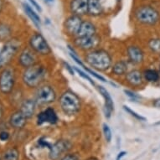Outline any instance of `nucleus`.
Listing matches in <instances>:
<instances>
[{
    "label": "nucleus",
    "mask_w": 160,
    "mask_h": 160,
    "mask_svg": "<svg viewBox=\"0 0 160 160\" xmlns=\"http://www.w3.org/2000/svg\"><path fill=\"white\" fill-rule=\"evenodd\" d=\"M85 61L90 66L97 71H107L112 66V57L109 53L104 50L90 51L85 56Z\"/></svg>",
    "instance_id": "obj_1"
},
{
    "label": "nucleus",
    "mask_w": 160,
    "mask_h": 160,
    "mask_svg": "<svg viewBox=\"0 0 160 160\" xmlns=\"http://www.w3.org/2000/svg\"><path fill=\"white\" fill-rule=\"evenodd\" d=\"M46 75V71L45 67L39 64H35L34 66H29L25 69L23 74V81L24 84L30 88L38 87Z\"/></svg>",
    "instance_id": "obj_2"
},
{
    "label": "nucleus",
    "mask_w": 160,
    "mask_h": 160,
    "mask_svg": "<svg viewBox=\"0 0 160 160\" xmlns=\"http://www.w3.org/2000/svg\"><path fill=\"white\" fill-rule=\"evenodd\" d=\"M61 110L66 115H75L81 109V99L71 91H66L61 95L59 101Z\"/></svg>",
    "instance_id": "obj_3"
},
{
    "label": "nucleus",
    "mask_w": 160,
    "mask_h": 160,
    "mask_svg": "<svg viewBox=\"0 0 160 160\" xmlns=\"http://www.w3.org/2000/svg\"><path fill=\"white\" fill-rule=\"evenodd\" d=\"M135 18L139 23L147 25H154L159 21V12L150 5H142L135 10Z\"/></svg>",
    "instance_id": "obj_4"
},
{
    "label": "nucleus",
    "mask_w": 160,
    "mask_h": 160,
    "mask_svg": "<svg viewBox=\"0 0 160 160\" xmlns=\"http://www.w3.org/2000/svg\"><path fill=\"white\" fill-rule=\"evenodd\" d=\"M29 45L34 52L41 55H47L50 54L51 50L47 41L41 34H34L29 39Z\"/></svg>",
    "instance_id": "obj_5"
},
{
    "label": "nucleus",
    "mask_w": 160,
    "mask_h": 160,
    "mask_svg": "<svg viewBox=\"0 0 160 160\" xmlns=\"http://www.w3.org/2000/svg\"><path fill=\"white\" fill-rule=\"evenodd\" d=\"M14 73L12 69L5 68L0 73V92L3 94L10 93L14 87Z\"/></svg>",
    "instance_id": "obj_6"
},
{
    "label": "nucleus",
    "mask_w": 160,
    "mask_h": 160,
    "mask_svg": "<svg viewBox=\"0 0 160 160\" xmlns=\"http://www.w3.org/2000/svg\"><path fill=\"white\" fill-rule=\"evenodd\" d=\"M56 99L55 90L50 86H43L38 89L35 96V102L39 105H48L54 102Z\"/></svg>",
    "instance_id": "obj_7"
},
{
    "label": "nucleus",
    "mask_w": 160,
    "mask_h": 160,
    "mask_svg": "<svg viewBox=\"0 0 160 160\" xmlns=\"http://www.w3.org/2000/svg\"><path fill=\"white\" fill-rule=\"evenodd\" d=\"M71 143L68 140H59L50 148L49 158L51 160H58L65 152L71 149Z\"/></svg>",
    "instance_id": "obj_8"
},
{
    "label": "nucleus",
    "mask_w": 160,
    "mask_h": 160,
    "mask_svg": "<svg viewBox=\"0 0 160 160\" xmlns=\"http://www.w3.org/2000/svg\"><path fill=\"white\" fill-rule=\"evenodd\" d=\"M100 42H101V39L97 34L92 36L77 37L74 40L75 45L83 50H93L95 48H97L99 45Z\"/></svg>",
    "instance_id": "obj_9"
},
{
    "label": "nucleus",
    "mask_w": 160,
    "mask_h": 160,
    "mask_svg": "<svg viewBox=\"0 0 160 160\" xmlns=\"http://www.w3.org/2000/svg\"><path fill=\"white\" fill-rule=\"evenodd\" d=\"M82 22L83 20L81 16L71 14V16L67 17L64 22V29L66 34L71 36L77 35L79 29L82 26Z\"/></svg>",
    "instance_id": "obj_10"
},
{
    "label": "nucleus",
    "mask_w": 160,
    "mask_h": 160,
    "mask_svg": "<svg viewBox=\"0 0 160 160\" xmlns=\"http://www.w3.org/2000/svg\"><path fill=\"white\" fill-rule=\"evenodd\" d=\"M69 8L72 14L81 17L88 14V0H71Z\"/></svg>",
    "instance_id": "obj_11"
},
{
    "label": "nucleus",
    "mask_w": 160,
    "mask_h": 160,
    "mask_svg": "<svg viewBox=\"0 0 160 160\" xmlns=\"http://www.w3.org/2000/svg\"><path fill=\"white\" fill-rule=\"evenodd\" d=\"M58 116L53 108H47L39 113L37 117V124L42 125L44 123L55 124L58 122Z\"/></svg>",
    "instance_id": "obj_12"
},
{
    "label": "nucleus",
    "mask_w": 160,
    "mask_h": 160,
    "mask_svg": "<svg viewBox=\"0 0 160 160\" xmlns=\"http://www.w3.org/2000/svg\"><path fill=\"white\" fill-rule=\"evenodd\" d=\"M18 63L25 68L35 65L36 64V56H35L34 51H32L28 48L23 50L18 57Z\"/></svg>",
    "instance_id": "obj_13"
},
{
    "label": "nucleus",
    "mask_w": 160,
    "mask_h": 160,
    "mask_svg": "<svg viewBox=\"0 0 160 160\" xmlns=\"http://www.w3.org/2000/svg\"><path fill=\"white\" fill-rule=\"evenodd\" d=\"M98 91L102 94L104 100H105V114L106 118H109L111 117V113L112 112V111L114 110V104H113V101L112 99V97L109 94V92L107 91L106 88L102 87V86H99L97 87Z\"/></svg>",
    "instance_id": "obj_14"
},
{
    "label": "nucleus",
    "mask_w": 160,
    "mask_h": 160,
    "mask_svg": "<svg viewBox=\"0 0 160 160\" xmlns=\"http://www.w3.org/2000/svg\"><path fill=\"white\" fill-rule=\"evenodd\" d=\"M128 55L129 61L133 64L142 63L144 59V54L142 49L138 46H129L128 48Z\"/></svg>",
    "instance_id": "obj_15"
},
{
    "label": "nucleus",
    "mask_w": 160,
    "mask_h": 160,
    "mask_svg": "<svg viewBox=\"0 0 160 160\" xmlns=\"http://www.w3.org/2000/svg\"><path fill=\"white\" fill-rule=\"evenodd\" d=\"M27 122V118L23 114L21 111L15 112L13 113L9 119V123L13 128L17 129L22 128L25 126Z\"/></svg>",
    "instance_id": "obj_16"
},
{
    "label": "nucleus",
    "mask_w": 160,
    "mask_h": 160,
    "mask_svg": "<svg viewBox=\"0 0 160 160\" xmlns=\"http://www.w3.org/2000/svg\"><path fill=\"white\" fill-rule=\"evenodd\" d=\"M143 75L138 70H133L128 72L126 75L127 82L132 87H139L143 82Z\"/></svg>",
    "instance_id": "obj_17"
},
{
    "label": "nucleus",
    "mask_w": 160,
    "mask_h": 160,
    "mask_svg": "<svg viewBox=\"0 0 160 160\" xmlns=\"http://www.w3.org/2000/svg\"><path fill=\"white\" fill-rule=\"evenodd\" d=\"M97 33V29L93 23L90 21H83L82 26L78 31L77 37H84V36H92Z\"/></svg>",
    "instance_id": "obj_18"
},
{
    "label": "nucleus",
    "mask_w": 160,
    "mask_h": 160,
    "mask_svg": "<svg viewBox=\"0 0 160 160\" xmlns=\"http://www.w3.org/2000/svg\"><path fill=\"white\" fill-rule=\"evenodd\" d=\"M36 104L37 103L35 101H33L31 99L25 100V101H24V102L22 103L20 111L27 118H30L31 117H33V115L35 112Z\"/></svg>",
    "instance_id": "obj_19"
},
{
    "label": "nucleus",
    "mask_w": 160,
    "mask_h": 160,
    "mask_svg": "<svg viewBox=\"0 0 160 160\" xmlns=\"http://www.w3.org/2000/svg\"><path fill=\"white\" fill-rule=\"evenodd\" d=\"M103 7L100 0H88V14L93 17L101 15Z\"/></svg>",
    "instance_id": "obj_20"
},
{
    "label": "nucleus",
    "mask_w": 160,
    "mask_h": 160,
    "mask_svg": "<svg viewBox=\"0 0 160 160\" xmlns=\"http://www.w3.org/2000/svg\"><path fill=\"white\" fill-rule=\"evenodd\" d=\"M23 7H24V9L25 11L26 14L29 17V18L31 19L32 21L34 22V24L36 25V26L39 27L40 25V18L39 16L36 13V12L33 9V8L30 7L29 5L26 4V3H23Z\"/></svg>",
    "instance_id": "obj_21"
},
{
    "label": "nucleus",
    "mask_w": 160,
    "mask_h": 160,
    "mask_svg": "<svg viewBox=\"0 0 160 160\" xmlns=\"http://www.w3.org/2000/svg\"><path fill=\"white\" fill-rule=\"evenodd\" d=\"M19 152L15 148H10L3 152L1 160H18Z\"/></svg>",
    "instance_id": "obj_22"
},
{
    "label": "nucleus",
    "mask_w": 160,
    "mask_h": 160,
    "mask_svg": "<svg viewBox=\"0 0 160 160\" xmlns=\"http://www.w3.org/2000/svg\"><path fill=\"white\" fill-rule=\"evenodd\" d=\"M127 71H128V64L125 61H118L112 66V72L118 76L124 75Z\"/></svg>",
    "instance_id": "obj_23"
},
{
    "label": "nucleus",
    "mask_w": 160,
    "mask_h": 160,
    "mask_svg": "<svg viewBox=\"0 0 160 160\" xmlns=\"http://www.w3.org/2000/svg\"><path fill=\"white\" fill-rule=\"evenodd\" d=\"M143 77L148 82H156L158 81L160 77L159 72H158L155 70L148 69L143 72Z\"/></svg>",
    "instance_id": "obj_24"
},
{
    "label": "nucleus",
    "mask_w": 160,
    "mask_h": 160,
    "mask_svg": "<svg viewBox=\"0 0 160 160\" xmlns=\"http://www.w3.org/2000/svg\"><path fill=\"white\" fill-rule=\"evenodd\" d=\"M11 35V29L8 25L0 24V41H7Z\"/></svg>",
    "instance_id": "obj_25"
},
{
    "label": "nucleus",
    "mask_w": 160,
    "mask_h": 160,
    "mask_svg": "<svg viewBox=\"0 0 160 160\" xmlns=\"http://www.w3.org/2000/svg\"><path fill=\"white\" fill-rule=\"evenodd\" d=\"M148 48L153 53H160V39L154 38L148 41Z\"/></svg>",
    "instance_id": "obj_26"
},
{
    "label": "nucleus",
    "mask_w": 160,
    "mask_h": 160,
    "mask_svg": "<svg viewBox=\"0 0 160 160\" xmlns=\"http://www.w3.org/2000/svg\"><path fill=\"white\" fill-rule=\"evenodd\" d=\"M102 130H103V134H104V137H105L106 141L108 142H110L112 141V131H111L110 128L108 126V124L104 123L102 126Z\"/></svg>",
    "instance_id": "obj_27"
},
{
    "label": "nucleus",
    "mask_w": 160,
    "mask_h": 160,
    "mask_svg": "<svg viewBox=\"0 0 160 160\" xmlns=\"http://www.w3.org/2000/svg\"><path fill=\"white\" fill-rule=\"evenodd\" d=\"M123 108H124V110L126 111V112H128V113H130V114H131L132 117H134V118H136V119H138V120H139V121H146V118H145L144 117H142V116H141L140 114H138L137 112H135L134 111H132V109H130L128 107H127V106H123Z\"/></svg>",
    "instance_id": "obj_28"
},
{
    "label": "nucleus",
    "mask_w": 160,
    "mask_h": 160,
    "mask_svg": "<svg viewBox=\"0 0 160 160\" xmlns=\"http://www.w3.org/2000/svg\"><path fill=\"white\" fill-rule=\"evenodd\" d=\"M61 160H79V157L76 153H68L65 155Z\"/></svg>",
    "instance_id": "obj_29"
},
{
    "label": "nucleus",
    "mask_w": 160,
    "mask_h": 160,
    "mask_svg": "<svg viewBox=\"0 0 160 160\" xmlns=\"http://www.w3.org/2000/svg\"><path fill=\"white\" fill-rule=\"evenodd\" d=\"M9 132L7 131H1L0 132V140L3 141V142H5V141H8V138H9Z\"/></svg>",
    "instance_id": "obj_30"
},
{
    "label": "nucleus",
    "mask_w": 160,
    "mask_h": 160,
    "mask_svg": "<svg viewBox=\"0 0 160 160\" xmlns=\"http://www.w3.org/2000/svg\"><path fill=\"white\" fill-rule=\"evenodd\" d=\"M75 70H76V71H77V72H78L79 75H80V76H82V77H83V78H85V79H87V80H88V81H89V82H91V83H92V85H94V82H92V79L90 78L89 76H87V74L84 73V72H83V71H81V70H79V69H78V68H76V67H75Z\"/></svg>",
    "instance_id": "obj_31"
},
{
    "label": "nucleus",
    "mask_w": 160,
    "mask_h": 160,
    "mask_svg": "<svg viewBox=\"0 0 160 160\" xmlns=\"http://www.w3.org/2000/svg\"><path fill=\"white\" fill-rule=\"evenodd\" d=\"M28 1H29V3H31V5L33 6L36 10H38L39 12H41V11H42V9H41V8H40V6L39 5V3H37L35 0H28Z\"/></svg>",
    "instance_id": "obj_32"
},
{
    "label": "nucleus",
    "mask_w": 160,
    "mask_h": 160,
    "mask_svg": "<svg viewBox=\"0 0 160 160\" xmlns=\"http://www.w3.org/2000/svg\"><path fill=\"white\" fill-rule=\"evenodd\" d=\"M124 92L126 93L127 96H128V97H130V98H132V99L137 100L139 98V97L138 96V95L135 94V93H133V92H130V91H127V90H125V91H124Z\"/></svg>",
    "instance_id": "obj_33"
},
{
    "label": "nucleus",
    "mask_w": 160,
    "mask_h": 160,
    "mask_svg": "<svg viewBox=\"0 0 160 160\" xmlns=\"http://www.w3.org/2000/svg\"><path fill=\"white\" fill-rule=\"evenodd\" d=\"M2 47H3V45H1L0 46V68H2V67H4V64H3V57H2Z\"/></svg>",
    "instance_id": "obj_34"
},
{
    "label": "nucleus",
    "mask_w": 160,
    "mask_h": 160,
    "mask_svg": "<svg viewBox=\"0 0 160 160\" xmlns=\"http://www.w3.org/2000/svg\"><path fill=\"white\" fill-rule=\"evenodd\" d=\"M126 154H127V152H125V151H122V152H120L118 154V156H117V158H116V160H121L122 158L124 157Z\"/></svg>",
    "instance_id": "obj_35"
},
{
    "label": "nucleus",
    "mask_w": 160,
    "mask_h": 160,
    "mask_svg": "<svg viewBox=\"0 0 160 160\" xmlns=\"http://www.w3.org/2000/svg\"><path fill=\"white\" fill-rule=\"evenodd\" d=\"M152 105H153V107H155V108H160V98L154 100L153 102H152Z\"/></svg>",
    "instance_id": "obj_36"
},
{
    "label": "nucleus",
    "mask_w": 160,
    "mask_h": 160,
    "mask_svg": "<svg viewBox=\"0 0 160 160\" xmlns=\"http://www.w3.org/2000/svg\"><path fill=\"white\" fill-rule=\"evenodd\" d=\"M3 107L2 105L0 104V119L3 118Z\"/></svg>",
    "instance_id": "obj_37"
},
{
    "label": "nucleus",
    "mask_w": 160,
    "mask_h": 160,
    "mask_svg": "<svg viewBox=\"0 0 160 160\" xmlns=\"http://www.w3.org/2000/svg\"><path fill=\"white\" fill-rule=\"evenodd\" d=\"M3 0H0V13H1V11L3 9Z\"/></svg>",
    "instance_id": "obj_38"
},
{
    "label": "nucleus",
    "mask_w": 160,
    "mask_h": 160,
    "mask_svg": "<svg viewBox=\"0 0 160 160\" xmlns=\"http://www.w3.org/2000/svg\"><path fill=\"white\" fill-rule=\"evenodd\" d=\"M65 65H66V67H67V69H68L69 71H71V73L72 74V75H73V74H74V72H73V71H72V69H71V67H70V66H69L68 64H66V63H65Z\"/></svg>",
    "instance_id": "obj_39"
},
{
    "label": "nucleus",
    "mask_w": 160,
    "mask_h": 160,
    "mask_svg": "<svg viewBox=\"0 0 160 160\" xmlns=\"http://www.w3.org/2000/svg\"><path fill=\"white\" fill-rule=\"evenodd\" d=\"M45 3H52L55 0H45Z\"/></svg>",
    "instance_id": "obj_40"
},
{
    "label": "nucleus",
    "mask_w": 160,
    "mask_h": 160,
    "mask_svg": "<svg viewBox=\"0 0 160 160\" xmlns=\"http://www.w3.org/2000/svg\"><path fill=\"white\" fill-rule=\"evenodd\" d=\"M86 160H98V159H97V158H96L92 157V158H87V159H86Z\"/></svg>",
    "instance_id": "obj_41"
},
{
    "label": "nucleus",
    "mask_w": 160,
    "mask_h": 160,
    "mask_svg": "<svg viewBox=\"0 0 160 160\" xmlns=\"http://www.w3.org/2000/svg\"><path fill=\"white\" fill-rule=\"evenodd\" d=\"M159 75H160V67H159Z\"/></svg>",
    "instance_id": "obj_42"
},
{
    "label": "nucleus",
    "mask_w": 160,
    "mask_h": 160,
    "mask_svg": "<svg viewBox=\"0 0 160 160\" xmlns=\"http://www.w3.org/2000/svg\"><path fill=\"white\" fill-rule=\"evenodd\" d=\"M0 160H1V158H0Z\"/></svg>",
    "instance_id": "obj_43"
}]
</instances>
